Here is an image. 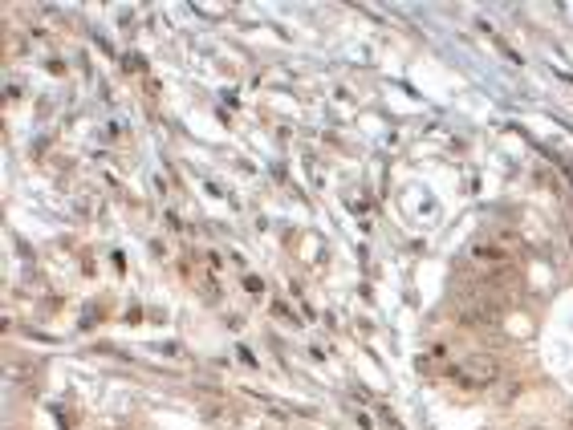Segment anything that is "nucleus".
I'll use <instances>...</instances> for the list:
<instances>
[{
	"mask_svg": "<svg viewBox=\"0 0 573 430\" xmlns=\"http://www.w3.org/2000/svg\"><path fill=\"white\" fill-rule=\"evenodd\" d=\"M497 374H500V365L492 362L488 354H467L464 362L451 370V377L464 385H488V382H497Z\"/></svg>",
	"mask_w": 573,
	"mask_h": 430,
	"instance_id": "nucleus-1",
	"label": "nucleus"
},
{
	"mask_svg": "<svg viewBox=\"0 0 573 430\" xmlns=\"http://www.w3.org/2000/svg\"><path fill=\"white\" fill-rule=\"evenodd\" d=\"M497 321H500L497 305L484 301V296H467V293H464V301H459V325L488 333V329H497Z\"/></svg>",
	"mask_w": 573,
	"mask_h": 430,
	"instance_id": "nucleus-2",
	"label": "nucleus"
}]
</instances>
